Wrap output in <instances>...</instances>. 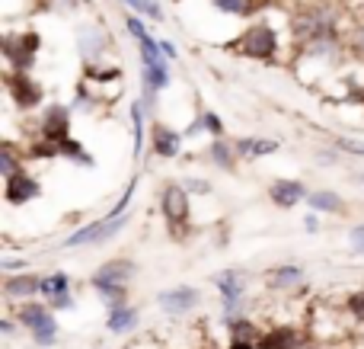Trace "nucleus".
<instances>
[{
    "instance_id": "c03bdc74",
    "label": "nucleus",
    "mask_w": 364,
    "mask_h": 349,
    "mask_svg": "<svg viewBox=\"0 0 364 349\" xmlns=\"http://www.w3.org/2000/svg\"><path fill=\"white\" fill-rule=\"evenodd\" d=\"M13 330H16V327H13V321H10V318L0 321V333H4V337H13Z\"/></svg>"
},
{
    "instance_id": "f3484780",
    "label": "nucleus",
    "mask_w": 364,
    "mask_h": 349,
    "mask_svg": "<svg viewBox=\"0 0 364 349\" xmlns=\"http://www.w3.org/2000/svg\"><path fill=\"white\" fill-rule=\"evenodd\" d=\"M208 160H211L218 170L233 173V170H237V160H240L237 145H233V141H227V138H211V145H208Z\"/></svg>"
},
{
    "instance_id": "c9c22d12",
    "label": "nucleus",
    "mask_w": 364,
    "mask_h": 349,
    "mask_svg": "<svg viewBox=\"0 0 364 349\" xmlns=\"http://www.w3.org/2000/svg\"><path fill=\"white\" fill-rule=\"evenodd\" d=\"M348 314H352L358 324H364V292H352V295H348Z\"/></svg>"
},
{
    "instance_id": "6ab92c4d",
    "label": "nucleus",
    "mask_w": 364,
    "mask_h": 349,
    "mask_svg": "<svg viewBox=\"0 0 364 349\" xmlns=\"http://www.w3.org/2000/svg\"><path fill=\"white\" fill-rule=\"evenodd\" d=\"M38 288H42V279L38 276H10L4 286V295L6 298H32V295H38Z\"/></svg>"
},
{
    "instance_id": "b1692460",
    "label": "nucleus",
    "mask_w": 364,
    "mask_h": 349,
    "mask_svg": "<svg viewBox=\"0 0 364 349\" xmlns=\"http://www.w3.org/2000/svg\"><path fill=\"white\" fill-rule=\"evenodd\" d=\"M70 292V279L68 273H51V276H42V288H38V295L42 298H58V295H68Z\"/></svg>"
},
{
    "instance_id": "a878e982",
    "label": "nucleus",
    "mask_w": 364,
    "mask_h": 349,
    "mask_svg": "<svg viewBox=\"0 0 364 349\" xmlns=\"http://www.w3.org/2000/svg\"><path fill=\"white\" fill-rule=\"evenodd\" d=\"M138 51H141V64H144V68H157V64H166V58H164V45L154 42L151 36L141 38V42H138Z\"/></svg>"
},
{
    "instance_id": "72a5a7b5",
    "label": "nucleus",
    "mask_w": 364,
    "mask_h": 349,
    "mask_svg": "<svg viewBox=\"0 0 364 349\" xmlns=\"http://www.w3.org/2000/svg\"><path fill=\"white\" fill-rule=\"evenodd\" d=\"M182 186H186L192 196H211L214 192V186L208 183V179H198V177H192V179H182Z\"/></svg>"
},
{
    "instance_id": "6e6552de",
    "label": "nucleus",
    "mask_w": 364,
    "mask_h": 349,
    "mask_svg": "<svg viewBox=\"0 0 364 349\" xmlns=\"http://www.w3.org/2000/svg\"><path fill=\"white\" fill-rule=\"evenodd\" d=\"M38 138H48V141H55V145L70 138V109L61 106V103L45 106L42 122H38Z\"/></svg>"
},
{
    "instance_id": "39448f33",
    "label": "nucleus",
    "mask_w": 364,
    "mask_h": 349,
    "mask_svg": "<svg viewBox=\"0 0 364 349\" xmlns=\"http://www.w3.org/2000/svg\"><path fill=\"white\" fill-rule=\"evenodd\" d=\"M42 48V38L38 32H6L4 36V58L10 64V71H32Z\"/></svg>"
},
{
    "instance_id": "2eb2a0df",
    "label": "nucleus",
    "mask_w": 364,
    "mask_h": 349,
    "mask_svg": "<svg viewBox=\"0 0 364 349\" xmlns=\"http://www.w3.org/2000/svg\"><path fill=\"white\" fill-rule=\"evenodd\" d=\"M307 346V340H304V333L297 330V327H272V330L262 333V340H259V349H304Z\"/></svg>"
},
{
    "instance_id": "58836bf2",
    "label": "nucleus",
    "mask_w": 364,
    "mask_h": 349,
    "mask_svg": "<svg viewBox=\"0 0 364 349\" xmlns=\"http://www.w3.org/2000/svg\"><path fill=\"white\" fill-rule=\"evenodd\" d=\"M141 13H144V16H151L154 23H160V19H164V10H160L157 0H144V10H141Z\"/></svg>"
},
{
    "instance_id": "ea45409f",
    "label": "nucleus",
    "mask_w": 364,
    "mask_h": 349,
    "mask_svg": "<svg viewBox=\"0 0 364 349\" xmlns=\"http://www.w3.org/2000/svg\"><path fill=\"white\" fill-rule=\"evenodd\" d=\"M352 48H355V58H361V61H364V26H358V29H355Z\"/></svg>"
},
{
    "instance_id": "9d476101",
    "label": "nucleus",
    "mask_w": 364,
    "mask_h": 349,
    "mask_svg": "<svg viewBox=\"0 0 364 349\" xmlns=\"http://www.w3.org/2000/svg\"><path fill=\"white\" fill-rule=\"evenodd\" d=\"M182 141H186V132H176L166 122H154L151 125V151L164 160H173L182 154Z\"/></svg>"
},
{
    "instance_id": "423d86ee",
    "label": "nucleus",
    "mask_w": 364,
    "mask_h": 349,
    "mask_svg": "<svg viewBox=\"0 0 364 349\" xmlns=\"http://www.w3.org/2000/svg\"><path fill=\"white\" fill-rule=\"evenodd\" d=\"M6 96L13 100V106L23 109V113H32L36 106H42L45 90L29 71H6Z\"/></svg>"
},
{
    "instance_id": "ddd939ff",
    "label": "nucleus",
    "mask_w": 364,
    "mask_h": 349,
    "mask_svg": "<svg viewBox=\"0 0 364 349\" xmlns=\"http://www.w3.org/2000/svg\"><path fill=\"white\" fill-rule=\"evenodd\" d=\"M134 276H138L134 260H109L90 276V286H128Z\"/></svg>"
},
{
    "instance_id": "20e7f679",
    "label": "nucleus",
    "mask_w": 364,
    "mask_h": 349,
    "mask_svg": "<svg viewBox=\"0 0 364 349\" xmlns=\"http://www.w3.org/2000/svg\"><path fill=\"white\" fill-rule=\"evenodd\" d=\"M125 224H128V215H122V218H106V215H102L100 222H90V224H83V228H77L70 237H64L61 247L64 250L96 247V244H106V241H112L115 234H122V231H125Z\"/></svg>"
},
{
    "instance_id": "37998d69",
    "label": "nucleus",
    "mask_w": 364,
    "mask_h": 349,
    "mask_svg": "<svg viewBox=\"0 0 364 349\" xmlns=\"http://www.w3.org/2000/svg\"><path fill=\"white\" fill-rule=\"evenodd\" d=\"M304 228H307V231H316V228H320V218H316V212H310V215L304 218Z\"/></svg>"
},
{
    "instance_id": "2f4dec72",
    "label": "nucleus",
    "mask_w": 364,
    "mask_h": 349,
    "mask_svg": "<svg viewBox=\"0 0 364 349\" xmlns=\"http://www.w3.org/2000/svg\"><path fill=\"white\" fill-rule=\"evenodd\" d=\"M201 122H205V135H211V138H224V122L218 119L214 109H201Z\"/></svg>"
},
{
    "instance_id": "79ce46f5",
    "label": "nucleus",
    "mask_w": 364,
    "mask_h": 349,
    "mask_svg": "<svg viewBox=\"0 0 364 349\" xmlns=\"http://www.w3.org/2000/svg\"><path fill=\"white\" fill-rule=\"evenodd\" d=\"M160 45H164V55H166V58L179 61V48H176V45H173V42H160Z\"/></svg>"
},
{
    "instance_id": "f8f14e48",
    "label": "nucleus",
    "mask_w": 364,
    "mask_h": 349,
    "mask_svg": "<svg viewBox=\"0 0 364 349\" xmlns=\"http://www.w3.org/2000/svg\"><path fill=\"white\" fill-rule=\"evenodd\" d=\"M4 199L10 205H26V202H36L38 196H42V183H38L32 173H26V170H19L16 177H10V179H4Z\"/></svg>"
},
{
    "instance_id": "e433bc0d",
    "label": "nucleus",
    "mask_w": 364,
    "mask_h": 349,
    "mask_svg": "<svg viewBox=\"0 0 364 349\" xmlns=\"http://www.w3.org/2000/svg\"><path fill=\"white\" fill-rule=\"evenodd\" d=\"M348 247L364 256V224H355L352 228V234H348Z\"/></svg>"
},
{
    "instance_id": "9b49d317",
    "label": "nucleus",
    "mask_w": 364,
    "mask_h": 349,
    "mask_svg": "<svg viewBox=\"0 0 364 349\" xmlns=\"http://www.w3.org/2000/svg\"><path fill=\"white\" fill-rule=\"evenodd\" d=\"M201 295L198 288L192 286H176V288H166V292L157 295V305L164 308V314H170V318H179V314H188L192 308H198Z\"/></svg>"
},
{
    "instance_id": "0eeeda50",
    "label": "nucleus",
    "mask_w": 364,
    "mask_h": 349,
    "mask_svg": "<svg viewBox=\"0 0 364 349\" xmlns=\"http://www.w3.org/2000/svg\"><path fill=\"white\" fill-rule=\"evenodd\" d=\"M188 196H192V192H188L182 183H166L164 186V192H160V212H164V218H166L170 228H179V224L188 222V215H192V202H188Z\"/></svg>"
},
{
    "instance_id": "393cba45",
    "label": "nucleus",
    "mask_w": 364,
    "mask_h": 349,
    "mask_svg": "<svg viewBox=\"0 0 364 349\" xmlns=\"http://www.w3.org/2000/svg\"><path fill=\"white\" fill-rule=\"evenodd\" d=\"M128 113H132V128H134V157H141V151H144V103L141 100H134L132 103V109H128Z\"/></svg>"
},
{
    "instance_id": "4468645a",
    "label": "nucleus",
    "mask_w": 364,
    "mask_h": 349,
    "mask_svg": "<svg viewBox=\"0 0 364 349\" xmlns=\"http://www.w3.org/2000/svg\"><path fill=\"white\" fill-rule=\"evenodd\" d=\"M310 189L301 183V179H275L269 186V199L278 205V209H294V205L307 202Z\"/></svg>"
},
{
    "instance_id": "c756f323",
    "label": "nucleus",
    "mask_w": 364,
    "mask_h": 349,
    "mask_svg": "<svg viewBox=\"0 0 364 349\" xmlns=\"http://www.w3.org/2000/svg\"><path fill=\"white\" fill-rule=\"evenodd\" d=\"M19 170H26V167H19L16 151H13V145H10V141H6V145H4V151H0V173H4V179H10V177H16Z\"/></svg>"
},
{
    "instance_id": "412c9836",
    "label": "nucleus",
    "mask_w": 364,
    "mask_h": 349,
    "mask_svg": "<svg viewBox=\"0 0 364 349\" xmlns=\"http://www.w3.org/2000/svg\"><path fill=\"white\" fill-rule=\"evenodd\" d=\"M227 327H230V340H237V343H259L262 340V330L250 318H233L227 321Z\"/></svg>"
},
{
    "instance_id": "dca6fc26",
    "label": "nucleus",
    "mask_w": 364,
    "mask_h": 349,
    "mask_svg": "<svg viewBox=\"0 0 364 349\" xmlns=\"http://www.w3.org/2000/svg\"><path fill=\"white\" fill-rule=\"evenodd\" d=\"M237 145V154H240V160H256V157H269V154H275V151H282V141H275V138H252V135H243V138H237L233 141Z\"/></svg>"
},
{
    "instance_id": "a211bd4d",
    "label": "nucleus",
    "mask_w": 364,
    "mask_h": 349,
    "mask_svg": "<svg viewBox=\"0 0 364 349\" xmlns=\"http://www.w3.org/2000/svg\"><path fill=\"white\" fill-rule=\"evenodd\" d=\"M138 327V308L132 305H122V308H112L106 318V330L109 333H132Z\"/></svg>"
},
{
    "instance_id": "7c9ffc66",
    "label": "nucleus",
    "mask_w": 364,
    "mask_h": 349,
    "mask_svg": "<svg viewBox=\"0 0 364 349\" xmlns=\"http://www.w3.org/2000/svg\"><path fill=\"white\" fill-rule=\"evenodd\" d=\"M134 192H138V177H134L132 183H128V189L122 192V199H119V202H115L112 209L106 212V218H122V215H125V212H128V205H132V199H134Z\"/></svg>"
},
{
    "instance_id": "4c0bfd02",
    "label": "nucleus",
    "mask_w": 364,
    "mask_h": 349,
    "mask_svg": "<svg viewBox=\"0 0 364 349\" xmlns=\"http://www.w3.org/2000/svg\"><path fill=\"white\" fill-rule=\"evenodd\" d=\"M48 308H51L55 314H58V311H68V308H74V295H70V292H68V295H58V298L48 301Z\"/></svg>"
},
{
    "instance_id": "f03ea898",
    "label": "nucleus",
    "mask_w": 364,
    "mask_h": 349,
    "mask_svg": "<svg viewBox=\"0 0 364 349\" xmlns=\"http://www.w3.org/2000/svg\"><path fill=\"white\" fill-rule=\"evenodd\" d=\"M16 321L32 333L38 346H55L58 343V321L55 311L48 305H38V301H23L16 311Z\"/></svg>"
},
{
    "instance_id": "4be33fe9",
    "label": "nucleus",
    "mask_w": 364,
    "mask_h": 349,
    "mask_svg": "<svg viewBox=\"0 0 364 349\" xmlns=\"http://www.w3.org/2000/svg\"><path fill=\"white\" fill-rule=\"evenodd\" d=\"M304 279V269L301 266H275L272 269V276H269V288H275V292H282V288H291V286H297V282Z\"/></svg>"
},
{
    "instance_id": "f704fd0d",
    "label": "nucleus",
    "mask_w": 364,
    "mask_h": 349,
    "mask_svg": "<svg viewBox=\"0 0 364 349\" xmlns=\"http://www.w3.org/2000/svg\"><path fill=\"white\" fill-rule=\"evenodd\" d=\"M125 29H128V36H132L134 42H141V38H147L144 23H141L138 16H132V13H125Z\"/></svg>"
},
{
    "instance_id": "a18cd8bd",
    "label": "nucleus",
    "mask_w": 364,
    "mask_h": 349,
    "mask_svg": "<svg viewBox=\"0 0 364 349\" xmlns=\"http://www.w3.org/2000/svg\"><path fill=\"white\" fill-rule=\"evenodd\" d=\"M122 4H125V6H132V10H144V0H122Z\"/></svg>"
},
{
    "instance_id": "7ed1b4c3",
    "label": "nucleus",
    "mask_w": 364,
    "mask_h": 349,
    "mask_svg": "<svg viewBox=\"0 0 364 349\" xmlns=\"http://www.w3.org/2000/svg\"><path fill=\"white\" fill-rule=\"evenodd\" d=\"M294 36L307 45L333 38L336 36V10L333 6H307V10L294 19Z\"/></svg>"
},
{
    "instance_id": "cd10ccee",
    "label": "nucleus",
    "mask_w": 364,
    "mask_h": 349,
    "mask_svg": "<svg viewBox=\"0 0 364 349\" xmlns=\"http://www.w3.org/2000/svg\"><path fill=\"white\" fill-rule=\"evenodd\" d=\"M96 295L102 298V305H106L109 311L128 305V286H96Z\"/></svg>"
},
{
    "instance_id": "aec40b11",
    "label": "nucleus",
    "mask_w": 364,
    "mask_h": 349,
    "mask_svg": "<svg viewBox=\"0 0 364 349\" xmlns=\"http://www.w3.org/2000/svg\"><path fill=\"white\" fill-rule=\"evenodd\" d=\"M307 205L314 212H326V215H342V212H346V202H342V196H336L333 189H314L307 196Z\"/></svg>"
},
{
    "instance_id": "473e14b6",
    "label": "nucleus",
    "mask_w": 364,
    "mask_h": 349,
    "mask_svg": "<svg viewBox=\"0 0 364 349\" xmlns=\"http://www.w3.org/2000/svg\"><path fill=\"white\" fill-rule=\"evenodd\" d=\"M336 147L346 154H355V157H364V141L361 138H348V135H339L336 138Z\"/></svg>"
},
{
    "instance_id": "bb28decb",
    "label": "nucleus",
    "mask_w": 364,
    "mask_h": 349,
    "mask_svg": "<svg viewBox=\"0 0 364 349\" xmlns=\"http://www.w3.org/2000/svg\"><path fill=\"white\" fill-rule=\"evenodd\" d=\"M141 80H144V87H151V90H166L170 87V68H166V64H157V68H144L141 71Z\"/></svg>"
},
{
    "instance_id": "c85d7f7f",
    "label": "nucleus",
    "mask_w": 364,
    "mask_h": 349,
    "mask_svg": "<svg viewBox=\"0 0 364 349\" xmlns=\"http://www.w3.org/2000/svg\"><path fill=\"white\" fill-rule=\"evenodd\" d=\"M211 6L224 16H252V0H211Z\"/></svg>"
},
{
    "instance_id": "f257e3e1",
    "label": "nucleus",
    "mask_w": 364,
    "mask_h": 349,
    "mask_svg": "<svg viewBox=\"0 0 364 349\" xmlns=\"http://www.w3.org/2000/svg\"><path fill=\"white\" fill-rule=\"evenodd\" d=\"M227 48L250 61H272L278 55V32L269 23H252L250 29L240 32V38L227 42Z\"/></svg>"
},
{
    "instance_id": "a19ab883",
    "label": "nucleus",
    "mask_w": 364,
    "mask_h": 349,
    "mask_svg": "<svg viewBox=\"0 0 364 349\" xmlns=\"http://www.w3.org/2000/svg\"><path fill=\"white\" fill-rule=\"evenodd\" d=\"M26 263H29V260H19V256H6V260L0 263V269H4V273H16V269H26Z\"/></svg>"
},
{
    "instance_id": "1a4fd4ad",
    "label": "nucleus",
    "mask_w": 364,
    "mask_h": 349,
    "mask_svg": "<svg viewBox=\"0 0 364 349\" xmlns=\"http://www.w3.org/2000/svg\"><path fill=\"white\" fill-rule=\"evenodd\" d=\"M214 286H218L220 298H224V321L240 318V301H243V279H240L237 269H224V273L214 276Z\"/></svg>"
},
{
    "instance_id": "5701e85b",
    "label": "nucleus",
    "mask_w": 364,
    "mask_h": 349,
    "mask_svg": "<svg viewBox=\"0 0 364 349\" xmlns=\"http://www.w3.org/2000/svg\"><path fill=\"white\" fill-rule=\"evenodd\" d=\"M61 157H68L70 164H80V167H96V160H93V154L87 151V147L80 145V141L70 135V138H64L61 141Z\"/></svg>"
}]
</instances>
